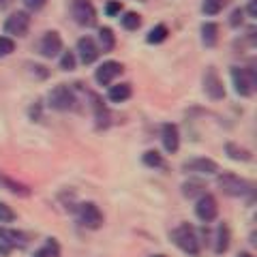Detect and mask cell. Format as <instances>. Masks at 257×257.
I'll list each match as a JSON object with an SVG mask.
<instances>
[{"mask_svg": "<svg viewBox=\"0 0 257 257\" xmlns=\"http://www.w3.org/2000/svg\"><path fill=\"white\" fill-rule=\"evenodd\" d=\"M170 238L182 253H187L191 257H197L199 253H202V240H199V234H197V229L189 223H180L178 227L170 234Z\"/></svg>", "mask_w": 257, "mask_h": 257, "instance_id": "6da1fadb", "label": "cell"}, {"mask_svg": "<svg viewBox=\"0 0 257 257\" xmlns=\"http://www.w3.org/2000/svg\"><path fill=\"white\" fill-rule=\"evenodd\" d=\"M216 187H219V191L227 197L253 195V184L248 180H244V178H240V176H236V174H229V172L216 176Z\"/></svg>", "mask_w": 257, "mask_h": 257, "instance_id": "7a4b0ae2", "label": "cell"}, {"mask_svg": "<svg viewBox=\"0 0 257 257\" xmlns=\"http://www.w3.org/2000/svg\"><path fill=\"white\" fill-rule=\"evenodd\" d=\"M75 103H77V96L69 84L54 86L50 94H47V105L56 111H71V109H75Z\"/></svg>", "mask_w": 257, "mask_h": 257, "instance_id": "3957f363", "label": "cell"}, {"mask_svg": "<svg viewBox=\"0 0 257 257\" xmlns=\"http://www.w3.org/2000/svg\"><path fill=\"white\" fill-rule=\"evenodd\" d=\"M75 214H77L79 225H82V227H86V229H101L103 223H105V216H103L101 208L96 206L94 202L77 204Z\"/></svg>", "mask_w": 257, "mask_h": 257, "instance_id": "277c9868", "label": "cell"}, {"mask_svg": "<svg viewBox=\"0 0 257 257\" xmlns=\"http://www.w3.org/2000/svg\"><path fill=\"white\" fill-rule=\"evenodd\" d=\"M231 75V84H234V90L240 96H251L255 92L257 86V77L253 69H244V67H231L229 71Z\"/></svg>", "mask_w": 257, "mask_h": 257, "instance_id": "5b68a950", "label": "cell"}, {"mask_svg": "<svg viewBox=\"0 0 257 257\" xmlns=\"http://www.w3.org/2000/svg\"><path fill=\"white\" fill-rule=\"evenodd\" d=\"M71 15L73 20L84 28H92L96 26V9L90 0H71Z\"/></svg>", "mask_w": 257, "mask_h": 257, "instance_id": "8992f818", "label": "cell"}, {"mask_svg": "<svg viewBox=\"0 0 257 257\" xmlns=\"http://www.w3.org/2000/svg\"><path fill=\"white\" fill-rule=\"evenodd\" d=\"M30 30V13L28 11H15L5 20V32L13 37H26Z\"/></svg>", "mask_w": 257, "mask_h": 257, "instance_id": "52a82bcc", "label": "cell"}, {"mask_svg": "<svg viewBox=\"0 0 257 257\" xmlns=\"http://www.w3.org/2000/svg\"><path fill=\"white\" fill-rule=\"evenodd\" d=\"M202 86H204V92L210 96L212 101H221V99H225V86H223V79L219 77V71H216L214 67H208V69L204 71Z\"/></svg>", "mask_w": 257, "mask_h": 257, "instance_id": "ba28073f", "label": "cell"}, {"mask_svg": "<svg viewBox=\"0 0 257 257\" xmlns=\"http://www.w3.org/2000/svg\"><path fill=\"white\" fill-rule=\"evenodd\" d=\"M62 50H64L62 37H60V32H56V30H47L41 37V41H39V54H41L43 58H58Z\"/></svg>", "mask_w": 257, "mask_h": 257, "instance_id": "9c48e42d", "label": "cell"}, {"mask_svg": "<svg viewBox=\"0 0 257 257\" xmlns=\"http://www.w3.org/2000/svg\"><path fill=\"white\" fill-rule=\"evenodd\" d=\"M195 216L202 223H212L216 216H219V204H216L214 195H210V193H204L202 197H197V202H195Z\"/></svg>", "mask_w": 257, "mask_h": 257, "instance_id": "30bf717a", "label": "cell"}, {"mask_svg": "<svg viewBox=\"0 0 257 257\" xmlns=\"http://www.w3.org/2000/svg\"><path fill=\"white\" fill-rule=\"evenodd\" d=\"M122 71H124V67H122L120 62H116V60H105L99 69L94 71V82L99 84V86H111L116 77L122 75Z\"/></svg>", "mask_w": 257, "mask_h": 257, "instance_id": "8fae6325", "label": "cell"}, {"mask_svg": "<svg viewBox=\"0 0 257 257\" xmlns=\"http://www.w3.org/2000/svg\"><path fill=\"white\" fill-rule=\"evenodd\" d=\"M182 172L187 174H202V176H212L219 172V165L216 161L212 159H206V157H193L189 161L182 163Z\"/></svg>", "mask_w": 257, "mask_h": 257, "instance_id": "7c38bea8", "label": "cell"}, {"mask_svg": "<svg viewBox=\"0 0 257 257\" xmlns=\"http://www.w3.org/2000/svg\"><path fill=\"white\" fill-rule=\"evenodd\" d=\"M99 56H101V52L92 37H82L77 41V58L82 64H92L99 60Z\"/></svg>", "mask_w": 257, "mask_h": 257, "instance_id": "4fadbf2b", "label": "cell"}, {"mask_svg": "<svg viewBox=\"0 0 257 257\" xmlns=\"http://www.w3.org/2000/svg\"><path fill=\"white\" fill-rule=\"evenodd\" d=\"M161 142H163L165 152H170V155L178 152V148H180V131H178V126H176L174 122H165L163 126H161Z\"/></svg>", "mask_w": 257, "mask_h": 257, "instance_id": "5bb4252c", "label": "cell"}, {"mask_svg": "<svg viewBox=\"0 0 257 257\" xmlns=\"http://www.w3.org/2000/svg\"><path fill=\"white\" fill-rule=\"evenodd\" d=\"M0 242H5L7 246L11 248H24L28 244V236L20 229H11V227H5L0 225Z\"/></svg>", "mask_w": 257, "mask_h": 257, "instance_id": "9a60e30c", "label": "cell"}, {"mask_svg": "<svg viewBox=\"0 0 257 257\" xmlns=\"http://www.w3.org/2000/svg\"><path fill=\"white\" fill-rule=\"evenodd\" d=\"M231 244V231L225 223H221L219 227H216V234H214V253L216 255H223L227 253V248Z\"/></svg>", "mask_w": 257, "mask_h": 257, "instance_id": "2e32d148", "label": "cell"}, {"mask_svg": "<svg viewBox=\"0 0 257 257\" xmlns=\"http://www.w3.org/2000/svg\"><path fill=\"white\" fill-rule=\"evenodd\" d=\"M96 47H99V52H103V54H107V52L114 50V47H116L114 30L107 28V26L99 28V32H96Z\"/></svg>", "mask_w": 257, "mask_h": 257, "instance_id": "e0dca14e", "label": "cell"}, {"mask_svg": "<svg viewBox=\"0 0 257 257\" xmlns=\"http://www.w3.org/2000/svg\"><path fill=\"white\" fill-rule=\"evenodd\" d=\"M92 99V109H94V120H96V128H107L109 126V109L103 105V101L96 94H90Z\"/></svg>", "mask_w": 257, "mask_h": 257, "instance_id": "ac0fdd59", "label": "cell"}, {"mask_svg": "<svg viewBox=\"0 0 257 257\" xmlns=\"http://www.w3.org/2000/svg\"><path fill=\"white\" fill-rule=\"evenodd\" d=\"M225 155H227L231 161H238V163H248L253 159L251 150L244 148V146H238L234 142H227L225 144Z\"/></svg>", "mask_w": 257, "mask_h": 257, "instance_id": "d6986e66", "label": "cell"}, {"mask_svg": "<svg viewBox=\"0 0 257 257\" xmlns=\"http://www.w3.org/2000/svg\"><path fill=\"white\" fill-rule=\"evenodd\" d=\"M133 94V88L128 82H122V84H116V86H109L107 90V99L111 103H124L126 99H131Z\"/></svg>", "mask_w": 257, "mask_h": 257, "instance_id": "ffe728a7", "label": "cell"}, {"mask_svg": "<svg viewBox=\"0 0 257 257\" xmlns=\"http://www.w3.org/2000/svg\"><path fill=\"white\" fill-rule=\"evenodd\" d=\"M199 32H202L204 47H214L216 41H219V26H216L214 22H204L202 28H199Z\"/></svg>", "mask_w": 257, "mask_h": 257, "instance_id": "44dd1931", "label": "cell"}, {"mask_svg": "<svg viewBox=\"0 0 257 257\" xmlns=\"http://www.w3.org/2000/svg\"><path fill=\"white\" fill-rule=\"evenodd\" d=\"M0 189H7V191H11L13 195H20V197H28V195H30V189L26 187V184L13 180V178H9V176H5V174H3V182H0Z\"/></svg>", "mask_w": 257, "mask_h": 257, "instance_id": "7402d4cb", "label": "cell"}, {"mask_svg": "<svg viewBox=\"0 0 257 257\" xmlns=\"http://www.w3.org/2000/svg\"><path fill=\"white\" fill-rule=\"evenodd\" d=\"M204 193H206V187H204V182H199V180H187L182 184V195L187 199L202 197Z\"/></svg>", "mask_w": 257, "mask_h": 257, "instance_id": "603a6c76", "label": "cell"}, {"mask_svg": "<svg viewBox=\"0 0 257 257\" xmlns=\"http://www.w3.org/2000/svg\"><path fill=\"white\" fill-rule=\"evenodd\" d=\"M120 26L124 30H138L142 26V15L135 13V11H126L120 15Z\"/></svg>", "mask_w": 257, "mask_h": 257, "instance_id": "cb8c5ba5", "label": "cell"}, {"mask_svg": "<svg viewBox=\"0 0 257 257\" xmlns=\"http://www.w3.org/2000/svg\"><path fill=\"white\" fill-rule=\"evenodd\" d=\"M167 35H170L167 26H165V24H159V26H155V28H152L148 35H146V43H150V45H159V43H163V41H165Z\"/></svg>", "mask_w": 257, "mask_h": 257, "instance_id": "d4e9b609", "label": "cell"}, {"mask_svg": "<svg viewBox=\"0 0 257 257\" xmlns=\"http://www.w3.org/2000/svg\"><path fill=\"white\" fill-rule=\"evenodd\" d=\"M142 163L146 165V167H152V170H159V167H163V157L159 155L157 150H146L142 155Z\"/></svg>", "mask_w": 257, "mask_h": 257, "instance_id": "484cf974", "label": "cell"}, {"mask_svg": "<svg viewBox=\"0 0 257 257\" xmlns=\"http://www.w3.org/2000/svg\"><path fill=\"white\" fill-rule=\"evenodd\" d=\"M75 67H77L75 52H71V50H62V54H60V69H62V71H73Z\"/></svg>", "mask_w": 257, "mask_h": 257, "instance_id": "4316f807", "label": "cell"}, {"mask_svg": "<svg viewBox=\"0 0 257 257\" xmlns=\"http://www.w3.org/2000/svg\"><path fill=\"white\" fill-rule=\"evenodd\" d=\"M223 7H225V0H204L202 11H204V15H216L223 11Z\"/></svg>", "mask_w": 257, "mask_h": 257, "instance_id": "83f0119b", "label": "cell"}, {"mask_svg": "<svg viewBox=\"0 0 257 257\" xmlns=\"http://www.w3.org/2000/svg\"><path fill=\"white\" fill-rule=\"evenodd\" d=\"M43 248V253L47 255V257H60V244H58V240L56 238H45V244L41 246Z\"/></svg>", "mask_w": 257, "mask_h": 257, "instance_id": "f1b7e54d", "label": "cell"}, {"mask_svg": "<svg viewBox=\"0 0 257 257\" xmlns=\"http://www.w3.org/2000/svg\"><path fill=\"white\" fill-rule=\"evenodd\" d=\"M15 52V41L9 37H0V58H7Z\"/></svg>", "mask_w": 257, "mask_h": 257, "instance_id": "f546056e", "label": "cell"}, {"mask_svg": "<svg viewBox=\"0 0 257 257\" xmlns=\"http://www.w3.org/2000/svg\"><path fill=\"white\" fill-rule=\"evenodd\" d=\"M15 221V212L9 204L0 202V223H13Z\"/></svg>", "mask_w": 257, "mask_h": 257, "instance_id": "4dcf8cb0", "label": "cell"}, {"mask_svg": "<svg viewBox=\"0 0 257 257\" xmlns=\"http://www.w3.org/2000/svg\"><path fill=\"white\" fill-rule=\"evenodd\" d=\"M244 22V9H234L229 15V26L231 28H240Z\"/></svg>", "mask_w": 257, "mask_h": 257, "instance_id": "1f68e13d", "label": "cell"}, {"mask_svg": "<svg viewBox=\"0 0 257 257\" xmlns=\"http://www.w3.org/2000/svg\"><path fill=\"white\" fill-rule=\"evenodd\" d=\"M120 11H122V0H109V3L105 5V13L109 15V18L120 15Z\"/></svg>", "mask_w": 257, "mask_h": 257, "instance_id": "d6a6232c", "label": "cell"}, {"mask_svg": "<svg viewBox=\"0 0 257 257\" xmlns=\"http://www.w3.org/2000/svg\"><path fill=\"white\" fill-rule=\"evenodd\" d=\"M22 3H24V7H26V9L28 11H41L43 9V7L47 5V0H22Z\"/></svg>", "mask_w": 257, "mask_h": 257, "instance_id": "836d02e7", "label": "cell"}, {"mask_svg": "<svg viewBox=\"0 0 257 257\" xmlns=\"http://www.w3.org/2000/svg\"><path fill=\"white\" fill-rule=\"evenodd\" d=\"M246 13H248V15H251V18H257V11H255V0H248Z\"/></svg>", "mask_w": 257, "mask_h": 257, "instance_id": "e575fe53", "label": "cell"}, {"mask_svg": "<svg viewBox=\"0 0 257 257\" xmlns=\"http://www.w3.org/2000/svg\"><path fill=\"white\" fill-rule=\"evenodd\" d=\"M13 251V248L11 246H7L5 242H0V257H7V255H9Z\"/></svg>", "mask_w": 257, "mask_h": 257, "instance_id": "d590c367", "label": "cell"}, {"mask_svg": "<svg viewBox=\"0 0 257 257\" xmlns=\"http://www.w3.org/2000/svg\"><path fill=\"white\" fill-rule=\"evenodd\" d=\"M32 257H47V255H45V253H43V248H39V251H37V253H35V255H32Z\"/></svg>", "mask_w": 257, "mask_h": 257, "instance_id": "8d00e7d4", "label": "cell"}, {"mask_svg": "<svg viewBox=\"0 0 257 257\" xmlns=\"http://www.w3.org/2000/svg\"><path fill=\"white\" fill-rule=\"evenodd\" d=\"M238 257H253V255L248 253V251H240V253H238Z\"/></svg>", "mask_w": 257, "mask_h": 257, "instance_id": "74e56055", "label": "cell"}, {"mask_svg": "<svg viewBox=\"0 0 257 257\" xmlns=\"http://www.w3.org/2000/svg\"><path fill=\"white\" fill-rule=\"evenodd\" d=\"M0 182H3V174H0Z\"/></svg>", "mask_w": 257, "mask_h": 257, "instance_id": "f35d334b", "label": "cell"}, {"mask_svg": "<svg viewBox=\"0 0 257 257\" xmlns=\"http://www.w3.org/2000/svg\"><path fill=\"white\" fill-rule=\"evenodd\" d=\"M155 257H165V255H155Z\"/></svg>", "mask_w": 257, "mask_h": 257, "instance_id": "ab89813d", "label": "cell"}]
</instances>
